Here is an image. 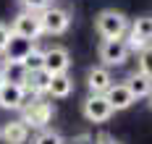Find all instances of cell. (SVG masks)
Listing matches in <instances>:
<instances>
[{
  "label": "cell",
  "instance_id": "cell-1",
  "mask_svg": "<svg viewBox=\"0 0 152 144\" xmlns=\"http://www.w3.org/2000/svg\"><path fill=\"white\" fill-rule=\"evenodd\" d=\"M94 26L102 39H123V34L129 32V18L123 16L121 11L105 8L94 16Z\"/></svg>",
  "mask_w": 152,
  "mask_h": 144
},
{
  "label": "cell",
  "instance_id": "cell-2",
  "mask_svg": "<svg viewBox=\"0 0 152 144\" xmlns=\"http://www.w3.org/2000/svg\"><path fill=\"white\" fill-rule=\"evenodd\" d=\"M53 105L42 100V97H31V102H26L24 108H21V121L26 123L29 128H42L45 131L47 123L53 121Z\"/></svg>",
  "mask_w": 152,
  "mask_h": 144
},
{
  "label": "cell",
  "instance_id": "cell-3",
  "mask_svg": "<svg viewBox=\"0 0 152 144\" xmlns=\"http://www.w3.org/2000/svg\"><path fill=\"white\" fill-rule=\"evenodd\" d=\"M37 16H39V24H42V34H63L71 26V13L66 8H58V5H50Z\"/></svg>",
  "mask_w": 152,
  "mask_h": 144
},
{
  "label": "cell",
  "instance_id": "cell-4",
  "mask_svg": "<svg viewBox=\"0 0 152 144\" xmlns=\"http://www.w3.org/2000/svg\"><path fill=\"white\" fill-rule=\"evenodd\" d=\"M129 50H142L152 45V16H139L134 24H129V39H126Z\"/></svg>",
  "mask_w": 152,
  "mask_h": 144
},
{
  "label": "cell",
  "instance_id": "cell-5",
  "mask_svg": "<svg viewBox=\"0 0 152 144\" xmlns=\"http://www.w3.org/2000/svg\"><path fill=\"white\" fill-rule=\"evenodd\" d=\"M11 34H18V37H24V39L37 42V39L42 37L39 16H37V13H29V11H21V13L13 18V24H11Z\"/></svg>",
  "mask_w": 152,
  "mask_h": 144
},
{
  "label": "cell",
  "instance_id": "cell-6",
  "mask_svg": "<svg viewBox=\"0 0 152 144\" xmlns=\"http://www.w3.org/2000/svg\"><path fill=\"white\" fill-rule=\"evenodd\" d=\"M129 45L126 39H102L100 42V60L105 65H123L129 58Z\"/></svg>",
  "mask_w": 152,
  "mask_h": 144
},
{
  "label": "cell",
  "instance_id": "cell-7",
  "mask_svg": "<svg viewBox=\"0 0 152 144\" xmlns=\"http://www.w3.org/2000/svg\"><path fill=\"white\" fill-rule=\"evenodd\" d=\"M113 115V108L105 100V95H89L84 102V118L89 123H105L107 118Z\"/></svg>",
  "mask_w": 152,
  "mask_h": 144
},
{
  "label": "cell",
  "instance_id": "cell-8",
  "mask_svg": "<svg viewBox=\"0 0 152 144\" xmlns=\"http://www.w3.org/2000/svg\"><path fill=\"white\" fill-rule=\"evenodd\" d=\"M26 97H29V92L24 87L0 84V108H5V110H21L26 105Z\"/></svg>",
  "mask_w": 152,
  "mask_h": 144
},
{
  "label": "cell",
  "instance_id": "cell-9",
  "mask_svg": "<svg viewBox=\"0 0 152 144\" xmlns=\"http://www.w3.org/2000/svg\"><path fill=\"white\" fill-rule=\"evenodd\" d=\"M68 65H71V55L66 47H50L45 50V71L50 76H58V73H68Z\"/></svg>",
  "mask_w": 152,
  "mask_h": 144
},
{
  "label": "cell",
  "instance_id": "cell-10",
  "mask_svg": "<svg viewBox=\"0 0 152 144\" xmlns=\"http://www.w3.org/2000/svg\"><path fill=\"white\" fill-rule=\"evenodd\" d=\"M34 47H37V45H34L31 39H24V37H18V34H11L8 45L3 47V60H16V63H21Z\"/></svg>",
  "mask_w": 152,
  "mask_h": 144
},
{
  "label": "cell",
  "instance_id": "cell-11",
  "mask_svg": "<svg viewBox=\"0 0 152 144\" xmlns=\"http://www.w3.org/2000/svg\"><path fill=\"white\" fill-rule=\"evenodd\" d=\"M26 79H29V71L24 68V63L3 60V65H0V81L3 84H16V87L26 89Z\"/></svg>",
  "mask_w": 152,
  "mask_h": 144
},
{
  "label": "cell",
  "instance_id": "cell-12",
  "mask_svg": "<svg viewBox=\"0 0 152 144\" xmlns=\"http://www.w3.org/2000/svg\"><path fill=\"white\" fill-rule=\"evenodd\" d=\"M87 87H89L92 95H105L107 89L113 87V76L105 65H97V68H89L87 73Z\"/></svg>",
  "mask_w": 152,
  "mask_h": 144
},
{
  "label": "cell",
  "instance_id": "cell-13",
  "mask_svg": "<svg viewBox=\"0 0 152 144\" xmlns=\"http://www.w3.org/2000/svg\"><path fill=\"white\" fill-rule=\"evenodd\" d=\"M105 100L110 102L113 113L115 110H126V108L134 105V97H131V92L126 89V84H113V87L105 92Z\"/></svg>",
  "mask_w": 152,
  "mask_h": 144
},
{
  "label": "cell",
  "instance_id": "cell-14",
  "mask_svg": "<svg viewBox=\"0 0 152 144\" xmlns=\"http://www.w3.org/2000/svg\"><path fill=\"white\" fill-rule=\"evenodd\" d=\"M123 84H126V89L131 92L134 100H139V97H150V92H152V79L144 76L142 71H139V73H131Z\"/></svg>",
  "mask_w": 152,
  "mask_h": 144
},
{
  "label": "cell",
  "instance_id": "cell-15",
  "mask_svg": "<svg viewBox=\"0 0 152 144\" xmlns=\"http://www.w3.org/2000/svg\"><path fill=\"white\" fill-rule=\"evenodd\" d=\"M50 81H53V76L47 73L45 68L42 71H34V73H29V79H26V92L34 95V97H42V95H47Z\"/></svg>",
  "mask_w": 152,
  "mask_h": 144
},
{
  "label": "cell",
  "instance_id": "cell-16",
  "mask_svg": "<svg viewBox=\"0 0 152 144\" xmlns=\"http://www.w3.org/2000/svg\"><path fill=\"white\" fill-rule=\"evenodd\" d=\"M0 134H3L11 144H24L29 139V126H26L24 121H11V123H5V126L0 128Z\"/></svg>",
  "mask_w": 152,
  "mask_h": 144
},
{
  "label": "cell",
  "instance_id": "cell-17",
  "mask_svg": "<svg viewBox=\"0 0 152 144\" xmlns=\"http://www.w3.org/2000/svg\"><path fill=\"white\" fill-rule=\"evenodd\" d=\"M71 89H74V81L68 73H58V76H53L50 81V87H47V95L55 97V100H63V97L71 95Z\"/></svg>",
  "mask_w": 152,
  "mask_h": 144
},
{
  "label": "cell",
  "instance_id": "cell-18",
  "mask_svg": "<svg viewBox=\"0 0 152 144\" xmlns=\"http://www.w3.org/2000/svg\"><path fill=\"white\" fill-rule=\"evenodd\" d=\"M21 63H24V68H26L29 73H34V71H42V68H45V50L34 47L29 55L21 60Z\"/></svg>",
  "mask_w": 152,
  "mask_h": 144
},
{
  "label": "cell",
  "instance_id": "cell-19",
  "mask_svg": "<svg viewBox=\"0 0 152 144\" xmlns=\"http://www.w3.org/2000/svg\"><path fill=\"white\" fill-rule=\"evenodd\" d=\"M31 144H66V142H63V136L58 134V131L45 128V131H39V134H37V139H34Z\"/></svg>",
  "mask_w": 152,
  "mask_h": 144
},
{
  "label": "cell",
  "instance_id": "cell-20",
  "mask_svg": "<svg viewBox=\"0 0 152 144\" xmlns=\"http://www.w3.org/2000/svg\"><path fill=\"white\" fill-rule=\"evenodd\" d=\"M139 71H142L144 76H150V79H152V45L139 52Z\"/></svg>",
  "mask_w": 152,
  "mask_h": 144
},
{
  "label": "cell",
  "instance_id": "cell-21",
  "mask_svg": "<svg viewBox=\"0 0 152 144\" xmlns=\"http://www.w3.org/2000/svg\"><path fill=\"white\" fill-rule=\"evenodd\" d=\"M50 3L53 0H21L24 11H29V13H42L45 8H50Z\"/></svg>",
  "mask_w": 152,
  "mask_h": 144
},
{
  "label": "cell",
  "instance_id": "cell-22",
  "mask_svg": "<svg viewBox=\"0 0 152 144\" xmlns=\"http://www.w3.org/2000/svg\"><path fill=\"white\" fill-rule=\"evenodd\" d=\"M8 39H11V26L0 24V52H3V47L8 45Z\"/></svg>",
  "mask_w": 152,
  "mask_h": 144
},
{
  "label": "cell",
  "instance_id": "cell-23",
  "mask_svg": "<svg viewBox=\"0 0 152 144\" xmlns=\"http://www.w3.org/2000/svg\"><path fill=\"white\" fill-rule=\"evenodd\" d=\"M76 144H100V139H94V136H79Z\"/></svg>",
  "mask_w": 152,
  "mask_h": 144
},
{
  "label": "cell",
  "instance_id": "cell-24",
  "mask_svg": "<svg viewBox=\"0 0 152 144\" xmlns=\"http://www.w3.org/2000/svg\"><path fill=\"white\" fill-rule=\"evenodd\" d=\"M100 144H118V142H113V139H107V136H102V139H100Z\"/></svg>",
  "mask_w": 152,
  "mask_h": 144
},
{
  "label": "cell",
  "instance_id": "cell-25",
  "mask_svg": "<svg viewBox=\"0 0 152 144\" xmlns=\"http://www.w3.org/2000/svg\"><path fill=\"white\" fill-rule=\"evenodd\" d=\"M0 144H11V142H8V139H5V136H3V134H0Z\"/></svg>",
  "mask_w": 152,
  "mask_h": 144
},
{
  "label": "cell",
  "instance_id": "cell-26",
  "mask_svg": "<svg viewBox=\"0 0 152 144\" xmlns=\"http://www.w3.org/2000/svg\"><path fill=\"white\" fill-rule=\"evenodd\" d=\"M150 100H152V92H150Z\"/></svg>",
  "mask_w": 152,
  "mask_h": 144
},
{
  "label": "cell",
  "instance_id": "cell-27",
  "mask_svg": "<svg viewBox=\"0 0 152 144\" xmlns=\"http://www.w3.org/2000/svg\"><path fill=\"white\" fill-rule=\"evenodd\" d=\"M0 84H3V81H0Z\"/></svg>",
  "mask_w": 152,
  "mask_h": 144
}]
</instances>
